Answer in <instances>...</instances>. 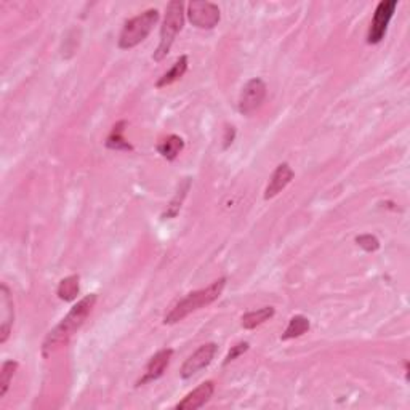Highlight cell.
<instances>
[{
    "label": "cell",
    "mask_w": 410,
    "mask_h": 410,
    "mask_svg": "<svg viewBox=\"0 0 410 410\" xmlns=\"http://www.w3.org/2000/svg\"><path fill=\"white\" fill-rule=\"evenodd\" d=\"M95 303H96V295L95 293H91V295L84 297L81 302L72 306L64 319L47 335V338L44 341V348H42L45 358L52 356V354L57 353L59 348L67 345V341L71 340V336L84 326L85 321H87V317L90 316L91 309H93Z\"/></svg>",
    "instance_id": "6da1fadb"
},
{
    "label": "cell",
    "mask_w": 410,
    "mask_h": 410,
    "mask_svg": "<svg viewBox=\"0 0 410 410\" xmlns=\"http://www.w3.org/2000/svg\"><path fill=\"white\" fill-rule=\"evenodd\" d=\"M224 285H226V279L222 278L215 280V283H212L209 287H205V289L188 293L185 298H181L180 302L176 303L172 309H170V313L165 316L164 322L176 324L185 319L186 316L194 313V311L204 308V306L212 304L215 300H218L220 295H222L224 290Z\"/></svg>",
    "instance_id": "7a4b0ae2"
},
{
    "label": "cell",
    "mask_w": 410,
    "mask_h": 410,
    "mask_svg": "<svg viewBox=\"0 0 410 410\" xmlns=\"http://www.w3.org/2000/svg\"><path fill=\"white\" fill-rule=\"evenodd\" d=\"M157 21H159V11L156 8L146 10L138 16L132 18L130 21L125 23L124 29H122L119 38V47L122 50H128V48L139 45L146 38H148Z\"/></svg>",
    "instance_id": "3957f363"
},
{
    "label": "cell",
    "mask_w": 410,
    "mask_h": 410,
    "mask_svg": "<svg viewBox=\"0 0 410 410\" xmlns=\"http://www.w3.org/2000/svg\"><path fill=\"white\" fill-rule=\"evenodd\" d=\"M183 23H185V11H183V4L181 2H170L167 5V10H165V18L161 28V42H159V47L154 53V59L161 61L172 48L176 34L180 33L183 28Z\"/></svg>",
    "instance_id": "277c9868"
},
{
    "label": "cell",
    "mask_w": 410,
    "mask_h": 410,
    "mask_svg": "<svg viewBox=\"0 0 410 410\" xmlns=\"http://www.w3.org/2000/svg\"><path fill=\"white\" fill-rule=\"evenodd\" d=\"M266 98V84L261 79H250L239 96V113L250 115L260 109Z\"/></svg>",
    "instance_id": "5b68a950"
},
{
    "label": "cell",
    "mask_w": 410,
    "mask_h": 410,
    "mask_svg": "<svg viewBox=\"0 0 410 410\" xmlns=\"http://www.w3.org/2000/svg\"><path fill=\"white\" fill-rule=\"evenodd\" d=\"M396 7H397L396 0H383V2L378 4L375 15H373V20L370 24L369 35H367V42H369L370 45L382 42L385 34H387L388 24L394 15Z\"/></svg>",
    "instance_id": "8992f818"
},
{
    "label": "cell",
    "mask_w": 410,
    "mask_h": 410,
    "mask_svg": "<svg viewBox=\"0 0 410 410\" xmlns=\"http://www.w3.org/2000/svg\"><path fill=\"white\" fill-rule=\"evenodd\" d=\"M188 18L195 28L212 29L220 21V8L212 2H191L188 5Z\"/></svg>",
    "instance_id": "52a82bcc"
},
{
    "label": "cell",
    "mask_w": 410,
    "mask_h": 410,
    "mask_svg": "<svg viewBox=\"0 0 410 410\" xmlns=\"http://www.w3.org/2000/svg\"><path fill=\"white\" fill-rule=\"evenodd\" d=\"M217 354L215 343H205L202 345L199 350H195L191 356L186 359V363L181 367V377L191 378L195 373H199L202 369L209 367L210 363Z\"/></svg>",
    "instance_id": "ba28073f"
},
{
    "label": "cell",
    "mask_w": 410,
    "mask_h": 410,
    "mask_svg": "<svg viewBox=\"0 0 410 410\" xmlns=\"http://www.w3.org/2000/svg\"><path fill=\"white\" fill-rule=\"evenodd\" d=\"M15 311H13V300L8 287L2 284L0 287V343H5L8 340L11 326H13Z\"/></svg>",
    "instance_id": "9c48e42d"
},
{
    "label": "cell",
    "mask_w": 410,
    "mask_h": 410,
    "mask_svg": "<svg viewBox=\"0 0 410 410\" xmlns=\"http://www.w3.org/2000/svg\"><path fill=\"white\" fill-rule=\"evenodd\" d=\"M213 391H215V385H213V382L202 383L194 391H191V393H189L185 399L176 404L175 409L176 410L200 409L202 406H205V404L210 401V397L213 396Z\"/></svg>",
    "instance_id": "30bf717a"
},
{
    "label": "cell",
    "mask_w": 410,
    "mask_h": 410,
    "mask_svg": "<svg viewBox=\"0 0 410 410\" xmlns=\"http://www.w3.org/2000/svg\"><path fill=\"white\" fill-rule=\"evenodd\" d=\"M172 356H173L172 350H162V351H159L157 354H154V356L151 358L149 364L146 365L144 375H143L142 380L138 382V387H142V385H146L149 382L157 380V378H161L164 375V372L167 370Z\"/></svg>",
    "instance_id": "8fae6325"
},
{
    "label": "cell",
    "mask_w": 410,
    "mask_h": 410,
    "mask_svg": "<svg viewBox=\"0 0 410 410\" xmlns=\"http://www.w3.org/2000/svg\"><path fill=\"white\" fill-rule=\"evenodd\" d=\"M293 180V170L290 169L289 164H280L278 169L274 170L271 178H269L268 186L265 189V199H273L287 188V185Z\"/></svg>",
    "instance_id": "7c38bea8"
},
{
    "label": "cell",
    "mask_w": 410,
    "mask_h": 410,
    "mask_svg": "<svg viewBox=\"0 0 410 410\" xmlns=\"http://www.w3.org/2000/svg\"><path fill=\"white\" fill-rule=\"evenodd\" d=\"M183 148H185V142H183V138L178 137V135H170V137L164 138L162 142L157 144L159 154L167 159V161L176 159Z\"/></svg>",
    "instance_id": "4fadbf2b"
},
{
    "label": "cell",
    "mask_w": 410,
    "mask_h": 410,
    "mask_svg": "<svg viewBox=\"0 0 410 410\" xmlns=\"http://www.w3.org/2000/svg\"><path fill=\"white\" fill-rule=\"evenodd\" d=\"M274 316V308L273 306H265V308L256 309V311H250V313L242 316V327L247 330L256 329L261 324H265L266 321L271 319Z\"/></svg>",
    "instance_id": "5bb4252c"
},
{
    "label": "cell",
    "mask_w": 410,
    "mask_h": 410,
    "mask_svg": "<svg viewBox=\"0 0 410 410\" xmlns=\"http://www.w3.org/2000/svg\"><path fill=\"white\" fill-rule=\"evenodd\" d=\"M188 69V57H181L176 63L172 66V69L165 72V74L159 79L157 87H167V85L173 84L185 76V72Z\"/></svg>",
    "instance_id": "9a60e30c"
},
{
    "label": "cell",
    "mask_w": 410,
    "mask_h": 410,
    "mask_svg": "<svg viewBox=\"0 0 410 410\" xmlns=\"http://www.w3.org/2000/svg\"><path fill=\"white\" fill-rule=\"evenodd\" d=\"M309 330V319L308 317H304L302 314L298 316H293L289 326H287L285 332L283 334V340H292V338H297V336H302L303 334H306Z\"/></svg>",
    "instance_id": "2e32d148"
},
{
    "label": "cell",
    "mask_w": 410,
    "mask_h": 410,
    "mask_svg": "<svg viewBox=\"0 0 410 410\" xmlns=\"http://www.w3.org/2000/svg\"><path fill=\"white\" fill-rule=\"evenodd\" d=\"M79 293V276H69L61 280L58 285V297L63 302H72Z\"/></svg>",
    "instance_id": "e0dca14e"
},
{
    "label": "cell",
    "mask_w": 410,
    "mask_h": 410,
    "mask_svg": "<svg viewBox=\"0 0 410 410\" xmlns=\"http://www.w3.org/2000/svg\"><path fill=\"white\" fill-rule=\"evenodd\" d=\"M127 124L125 122H119L118 125H114V130L113 133L108 137V142L106 146L111 149H125V151H130L132 149V144L127 142L124 138V127Z\"/></svg>",
    "instance_id": "ac0fdd59"
},
{
    "label": "cell",
    "mask_w": 410,
    "mask_h": 410,
    "mask_svg": "<svg viewBox=\"0 0 410 410\" xmlns=\"http://www.w3.org/2000/svg\"><path fill=\"white\" fill-rule=\"evenodd\" d=\"M18 369V363L15 360H5L2 365V372H0V399L5 397L7 391L11 385V380H13V375Z\"/></svg>",
    "instance_id": "d6986e66"
},
{
    "label": "cell",
    "mask_w": 410,
    "mask_h": 410,
    "mask_svg": "<svg viewBox=\"0 0 410 410\" xmlns=\"http://www.w3.org/2000/svg\"><path fill=\"white\" fill-rule=\"evenodd\" d=\"M356 242L359 247H363L365 252H377L380 249V241L372 234H363L356 237Z\"/></svg>",
    "instance_id": "ffe728a7"
},
{
    "label": "cell",
    "mask_w": 410,
    "mask_h": 410,
    "mask_svg": "<svg viewBox=\"0 0 410 410\" xmlns=\"http://www.w3.org/2000/svg\"><path fill=\"white\" fill-rule=\"evenodd\" d=\"M249 350V343L247 341H244V343H237L236 346H232L231 348V351L226 354V358H224V365H228L229 363H232V360L234 359H237L239 356H241V354H244Z\"/></svg>",
    "instance_id": "44dd1931"
}]
</instances>
